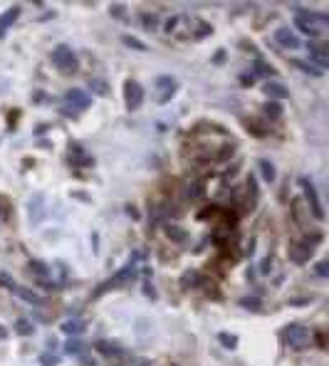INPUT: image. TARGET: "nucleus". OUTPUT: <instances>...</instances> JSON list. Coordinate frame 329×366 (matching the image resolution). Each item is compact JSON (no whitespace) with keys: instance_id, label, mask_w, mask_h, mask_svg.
Wrapping results in <instances>:
<instances>
[{"instance_id":"nucleus-1","label":"nucleus","mask_w":329,"mask_h":366,"mask_svg":"<svg viewBox=\"0 0 329 366\" xmlns=\"http://www.w3.org/2000/svg\"><path fill=\"white\" fill-rule=\"evenodd\" d=\"M294 25H297L304 35L319 37V35H324V30L329 28V18H327L324 13H309V10H304V13H297Z\"/></svg>"},{"instance_id":"nucleus-2","label":"nucleus","mask_w":329,"mask_h":366,"mask_svg":"<svg viewBox=\"0 0 329 366\" xmlns=\"http://www.w3.org/2000/svg\"><path fill=\"white\" fill-rule=\"evenodd\" d=\"M282 341H285L290 349L302 351V349L309 346V341H312V331H309L304 324H287V327L282 329Z\"/></svg>"},{"instance_id":"nucleus-3","label":"nucleus","mask_w":329,"mask_h":366,"mask_svg":"<svg viewBox=\"0 0 329 366\" xmlns=\"http://www.w3.org/2000/svg\"><path fill=\"white\" fill-rule=\"evenodd\" d=\"M52 62H55V67H57L62 74L77 72V55H74V50H72L70 45H57V47L52 50Z\"/></svg>"},{"instance_id":"nucleus-4","label":"nucleus","mask_w":329,"mask_h":366,"mask_svg":"<svg viewBox=\"0 0 329 366\" xmlns=\"http://www.w3.org/2000/svg\"><path fill=\"white\" fill-rule=\"evenodd\" d=\"M134 277H136V265H134V262H129L126 267H121V270H119V272H116L111 280H107V282H104V285L97 290V297H99L102 292L111 290V287H124V285H129Z\"/></svg>"},{"instance_id":"nucleus-5","label":"nucleus","mask_w":329,"mask_h":366,"mask_svg":"<svg viewBox=\"0 0 329 366\" xmlns=\"http://www.w3.org/2000/svg\"><path fill=\"white\" fill-rule=\"evenodd\" d=\"M299 186L304 188V198H307V203H309L307 211H312V216H314L317 220H324V211H322V203H319V196H317V191H314V186H312V181H309V178H299Z\"/></svg>"},{"instance_id":"nucleus-6","label":"nucleus","mask_w":329,"mask_h":366,"mask_svg":"<svg viewBox=\"0 0 329 366\" xmlns=\"http://www.w3.org/2000/svg\"><path fill=\"white\" fill-rule=\"evenodd\" d=\"M124 102H126V109H131V111L141 107V102H144V89H141L139 82L129 79V82L124 84Z\"/></svg>"},{"instance_id":"nucleus-7","label":"nucleus","mask_w":329,"mask_h":366,"mask_svg":"<svg viewBox=\"0 0 329 366\" xmlns=\"http://www.w3.org/2000/svg\"><path fill=\"white\" fill-rule=\"evenodd\" d=\"M174 94H176V79H174V77H166V74H163V77L156 79V102H158V104H166Z\"/></svg>"},{"instance_id":"nucleus-8","label":"nucleus","mask_w":329,"mask_h":366,"mask_svg":"<svg viewBox=\"0 0 329 366\" xmlns=\"http://www.w3.org/2000/svg\"><path fill=\"white\" fill-rule=\"evenodd\" d=\"M65 102H67L70 107H74L77 111H79V109H87V107L92 104L89 94H87V92H82V89H67V94H65Z\"/></svg>"},{"instance_id":"nucleus-9","label":"nucleus","mask_w":329,"mask_h":366,"mask_svg":"<svg viewBox=\"0 0 329 366\" xmlns=\"http://www.w3.org/2000/svg\"><path fill=\"white\" fill-rule=\"evenodd\" d=\"M312 250H314V248H309V245H304V243H294V245H290L287 255H290L292 262L302 265V262H307V260L312 257Z\"/></svg>"},{"instance_id":"nucleus-10","label":"nucleus","mask_w":329,"mask_h":366,"mask_svg":"<svg viewBox=\"0 0 329 366\" xmlns=\"http://www.w3.org/2000/svg\"><path fill=\"white\" fill-rule=\"evenodd\" d=\"M275 40H277L282 47H287V50H297V47H299V37H297L290 28H280V30H275Z\"/></svg>"},{"instance_id":"nucleus-11","label":"nucleus","mask_w":329,"mask_h":366,"mask_svg":"<svg viewBox=\"0 0 329 366\" xmlns=\"http://www.w3.org/2000/svg\"><path fill=\"white\" fill-rule=\"evenodd\" d=\"M265 94H267L270 99H287V97H290V89H287L282 82H277V79H267V82H265Z\"/></svg>"},{"instance_id":"nucleus-12","label":"nucleus","mask_w":329,"mask_h":366,"mask_svg":"<svg viewBox=\"0 0 329 366\" xmlns=\"http://www.w3.org/2000/svg\"><path fill=\"white\" fill-rule=\"evenodd\" d=\"M13 294H18V297H20V299H25L28 304H37V307H42V304H45V297H42V294H37V292H35V290H30V287H20V285H18V287L13 290Z\"/></svg>"},{"instance_id":"nucleus-13","label":"nucleus","mask_w":329,"mask_h":366,"mask_svg":"<svg viewBox=\"0 0 329 366\" xmlns=\"http://www.w3.org/2000/svg\"><path fill=\"white\" fill-rule=\"evenodd\" d=\"M97 349H99L104 356H109V359H111V356H114V359H124V356H126V351H124L116 341H99Z\"/></svg>"},{"instance_id":"nucleus-14","label":"nucleus","mask_w":329,"mask_h":366,"mask_svg":"<svg viewBox=\"0 0 329 366\" xmlns=\"http://www.w3.org/2000/svg\"><path fill=\"white\" fill-rule=\"evenodd\" d=\"M18 18H20V5H13L5 15H0V37L5 35V30H8V28H10Z\"/></svg>"},{"instance_id":"nucleus-15","label":"nucleus","mask_w":329,"mask_h":366,"mask_svg":"<svg viewBox=\"0 0 329 366\" xmlns=\"http://www.w3.org/2000/svg\"><path fill=\"white\" fill-rule=\"evenodd\" d=\"M309 57H312L319 67H327V65H329V55H327V50H324V47L312 45V47H309Z\"/></svg>"},{"instance_id":"nucleus-16","label":"nucleus","mask_w":329,"mask_h":366,"mask_svg":"<svg viewBox=\"0 0 329 366\" xmlns=\"http://www.w3.org/2000/svg\"><path fill=\"white\" fill-rule=\"evenodd\" d=\"M70 161H72V163H77V166H84V163H89L92 158H87V156H84V151H82V146H79V144H72V146H70Z\"/></svg>"},{"instance_id":"nucleus-17","label":"nucleus","mask_w":329,"mask_h":366,"mask_svg":"<svg viewBox=\"0 0 329 366\" xmlns=\"http://www.w3.org/2000/svg\"><path fill=\"white\" fill-rule=\"evenodd\" d=\"M42 196H35V198H30V203H28V208H30V220H40L42 218Z\"/></svg>"},{"instance_id":"nucleus-18","label":"nucleus","mask_w":329,"mask_h":366,"mask_svg":"<svg viewBox=\"0 0 329 366\" xmlns=\"http://www.w3.org/2000/svg\"><path fill=\"white\" fill-rule=\"evenodd\" d=\"M166 235H169L174 243H186V240H188V233H186L181 225H169V228H166Z\"/></svg>"},{"instance_id":"nucleus-19","label":"nucleus","mask_w":329,"mask_h":366,"mask_svg":"<svg viewBox=\"0 0 329 366\" xmlns=\"http://www.w3.org/2000/svg\"><path fill=\"white\" fill-rule=\"evenodd\" d=\"M62 331L70 334V336H72V334H82V331H84V322H82V319H67V322L62 324Z\"/></svg>"},{"instance_id":"nucleus-20","label":"nucleus","mask_w":329,"mask_h":366,"mask_svg":"<svg viewBox=\"0 0 329 366\" xmlns=\"http://www.w3.org/2000/svg\"><path fill=\"white\" fill-rule=\"evenodd\" d=\"M30 272H33V275H37L40 280H47L52 270H50L45 262H40V260H33V262H30Z\"/></svg>"},{"instance_id":"nucleus-21","label":"nucleus","mask_w":329,"mask_h":366,"mask_svg":"<svg viewBox=\"0 0 329 366\" xmlns=\"http://www.w3.org/2000/svg\"><path fill=\"white\" fill-rule=\"evenodd\" d=\"M257 166H260V173H262V178H265L267 183H272V181H275V166H272L267 158H260V163H257Z\"/></svg>"},{"instance_id":"nucleus-22","label":"nucleus","mask_w":329,"mask_h":366,"mask_svg":"<svg viewBox=\"0 0 329 366\" xmlns=\"http://www.w3.org/2000/svg\"><path fill=\"white\" fill-rule=\"evenodd\" d=\"M89 89H92L94 94H99V97H107V94H109V84H107L104 79H89Z\"/></svg>"},{"instance_id":"nucleus-23","label":"nucleus","mask_w":329,"mask_h":366,"mask_svg":"<svg viewBox=\"0 0 329 366\" xmlns=\"http://www.w3.org/2000/svg\"><path fill=\"white\" fill-rule=\"evenodd\" d=\"M15 331H18L20 336H30V334L35 331V327H33L30 319H18V322H15Z\"/></svg>"},{"instance_id":"nucleus-24","label":"nucleus","mask_w":329,"mask_h":366,"mask_svg":"<svg viewBox=\"0 0 329 366\" xmlns=\"http://www.w3.org/2000/svg\"><path fill=\"white\" fill-rule=\"evenodd\" d=\"M292 65H294V67H299V70H302L304 74H314V77H319V74H322V70H317V67H314L312 62H302V60H292Z\"/></svg>"},{"instance_id":"nucleus-25","label":"nucleus","mask_w":329,"mask_h":366,"mask_svg":"<svg viewBox=\"0 0 329 366\" xmlns=\"http://www.w3.org/2000/svg\"><path fill=\"white\" fill-rule=\"evenodd\" d=\"M201 282V275L196 272V270H188V272H183V277H181V285L183 287H196Z\"/></svg>"},{"instance_id":"nucleus-26","label":"nucleus","mask_w":329,"mask_h":366,"mask_svg":"<svg viewBox=\"0 0 329 366\" xmlns=\"http://www.w3.org/2000/svg\"><path fill=\"white\" fill-rule=\"evenodd\" d=\"M65 351H67L70 356H82V354H84V344L77 341V339H70L67 346H65Z\"/></svg>"},{"instance_id":"nucleus-27","label":"nucleus","mask_w":329,"mask_h":366,"mask_svg":"<svg viewBox=\"0 0 329 366\" xmlns=\"http://www.w3.org/2000/svg\"><path fill=\"white\" fill-rule=\"evenodd\" d=\"M218 339H220V344H223L225 349H235V346H238V336H235V334L220 331V334H218Z\"/></svg>"},{"instance_id":"nucleus-28","label":"nucleus","mask_w":329,"mask_h":366,"mask_svg":"<svg viewBox=\"0 0 329 366\" xmlns=\"http://www.w3.org/2000/svg\"><path fill=\"white\" fill-rule=\"evenodd\" d=\"M255 74H260V77H272V74H275V70H272L267 62L257 60V62H255Z\"/></svg>"},{"instance_id":"nucleus-29","label":"nucleus","mask_w":329,"mask_h":366,"mask_svg":"<svg viewBox=\"0 0 329 366\" xmlns=\"http://www.w3.org/2000/svg\"><path fill=\"white\" fill-rule=\"evenodd\" d=\"M282 114V107L277 104V102H267L265 104V116H270V119H277Z\"/></svg>"},{"instance_id":"nucleus-30","label":"nucleus","mask_w":329,"mask_h":366,"mask_svg":"<svg viewBox=\"0 0 329 366\" xmlns=\"http://www.w3.org/2000/svg\"><path fill=\"white\" fill-rule=\"evenodd\" d=\"M124 45H126V47H134V50H139V52H144V50H146V45H144L141 40L131 37V35H124Z\"/></svg>"},{"instance_id":"nucleus-31","label":"nucleus","mask_w":329,"mask_h":366,"mask_svg":"<svg viewBox=\"0 0 329 366\" xmlns=\"http://www.w3.org/2000/svg\"><path fill=\"white\" fill-rule=\"evenodd\" d=\"M240 304H243L245 309H250V312H257V309H260V299H257V297H243Z\"/></svg>"},{"instance_id":"nucleus-32","label":"nucleus","mask_w":329,"mask_h":366,"mask_svg":"<svg viewBox=\"0 0 329 366\" xmlns=\"http://www.w3.org/2000/svg\"><path fill=\"white\" fill-rule=\"evenodd\" d=\"M0 285H3L5 290H10V292H13V290L18 287V282H15V280H13L10 275H5V272H3V275H0Z\"/></svg>"},{"instance_id":"nucleus-33","label":"nucleus","mask_w":329,"mask_h":366,"mask_svg":"<svg viewBox=\"0 0 329 366\" xmlns=\"http://www.w3.org/2000/svg\"><path fill=\"white\" fill-rule=\"evenodd\" d=\"M57 361H60V359H57L55 354H42V356H40V364H42V366H57Z\"/></svg>"},{"instance_id":"nucleus-34","label":"nucleus","mask_w":329,"mask_h":366,"mask_svg":"<svg viewBox=\"0 0 329 366\" xmlns=\"http://www.w3.org/2000/svg\"><path fill=\"white\" fill-rule=\"evenodd\" d=\"M141 20H144V25H146L148 30L156 28V18H153V15H141Z\"/></svg>"},{"instance_id":"nucleus-35","label":"nucleus","mask_w":329,"mask_h":366,"mask_svg":"<svg viewBox=\"0 0 329 366\" xmlns=\"http://www.w3.org/2000/svg\"><path fill=\"white\" fill-rule=\"evenodd\" d=\"M62 114H65V116H72V119H74V116H77L79 111H77L74 107H70V104H65V107H62Z\"/></svg>"},{"instance_id":"nucleus-36","label":"nucleus","mask_w":329,"mask_h":366,"mask_svg":"<svg viewBox=\"0 0 329 366\" xmlns=\"http://www.w3.org/2000/svg\"><path fill=\"white\" fill-rule=\"evenodd\" d=\"M270 270H272V257H265V260H262V267H260V272H262V275H267Z\"/></svg>"},{"instance_id":"nucleus-37","label":"nucleus","mask_w":329,"mask_h":366,"mask_svg":"<svg viewBox=\"0 0 329 366\" xmlns=\"http://www.w3.org/2000/svg\"><path fill=\"white\" fill-rule=\"evenodd\" d=\"M317 275L327 277V275H329V265H327V262H317Z\"/></svg>"},{"instance_id":"nucleus-38","label":"nucleus","mask_w":329,"mask_h":366,"mask_svg":"<svg viewBox=\"0 0 329 366\" xmlns=\"http://www.w3.org/2000/svg\"><path fill=\"white\" fill-rule=\"evenodd\" d=\"M111 13H114L116 18H121V15H124V5H111Z\"/></svg>"},{"instance_id":"nucleus-39","label":"nucleus","mask_w":329,"mask_h":366,"mask_svg":"<svg viewBox=\"0 0 329 366\" xmlns=\"http://www.w3.org/2000/svg\"><path fill=\"white\" fill-rule=\"evenodd\" d=\"M144 292H146L148 297H156V292H153V287H151V282H146V285H144Z\"/></svg>"},{"instance_id":"nucleus-40","label":"nucleus","mask_w":329,"mask_h":366,"mask_svg":"<svg viewBox=\"0 0 329 366\" xmlns=\"http://www.w3.org/2000/svg\"><path fill=\"white\" fill-rule=\"evenodd\" d=\"M126 213H129V216H131V218H139V213H136V211H134V208H131V206H129V208H126Z\"/></svg>"},{"instance_id":"nucleus-41","label":"nucleus","mask_w":329,"mask_h":366,"mask_svg":"<svg viewBox=\"0 0 329 366\" xmlns=\"http://www.w3.org/2000/svg\"><path fill=\"white\" fill-rule=\"evenodd\" d=\"M0 339H5V329L3 327H0Z\"/></svg>"}]
</instances>
